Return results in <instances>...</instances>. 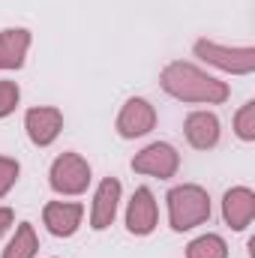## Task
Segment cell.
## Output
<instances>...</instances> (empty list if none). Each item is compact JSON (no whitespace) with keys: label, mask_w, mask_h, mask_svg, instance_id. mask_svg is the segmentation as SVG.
<instances>
[{"label":"cell","mask_w":255,"mask_h":258,"mask_svg":"<svg viewBox=\"0 0 255 258\" xmlns=\"http://www.w3.org/2000/svg\"><path fill=\"white\" fill-rule=\"evenodd\" d=\"M24 129L36 147H48V144H54V138L63 129V114H60V108L36 105L24 114Z\"/></svg>","instance_id":"cell-6"},{"label":"cell","mask_w":255,"mask_h":258,"mask_svg":"<svg viewBox=\"0 0 255 258\" xmlns=\"http://www.w3.org/2000/svg\"><path fill=\"white\" fill-rule=\"evenodd\" d=\"M12 219H15V213H12L9 207H0V237L6 234V228L12 225Z\"/></svg>","instance_id":"cell-19"},{"label":"cell","mask_w":255,"mask_h":258,"mask_svg":"<svg viewBox=\"0 0 255 258\" xmlns=\"http://www.w3.org/2000/svg\"><path fill=\"white\" fill-rule=\"evenodd\" d=\"M222 216L234 231H243L255 216V192L249 186H234L222 195Z\"/></svg>","instance_id":"cell-11"},{"label":"cell","mask_w":255,"mask_h":258,"mask_svg":"<svg viewBox=\"0 0 255 258\" xmlns=\"http://www.w3.org/2000/svg\"><path fill=\"white\" fill-rule=\"evenodd\" d=\"M153 126H156L153 105L147 99H141V96L126 99V105L117 114V132H120V138H141V135H147Z\"/></svg>","instance_id":"cell-7"},{"label":"cell","mask_w":255,"mask_h":258,"mask_svg":"<svg viewBox=\"0 0 255 258\" xmlns=\"http://www.w3.org/2000/svg\"><path fill=\"white\" fill-rule=\"evenodd\" d=\"M234 132L243 141H255V102L249 99L237 114H234Z\"/></svg>","instance_id":"cell-16"},{"label":"cell","mask_w":255,"mask_h":258,"mask_svg":"<svg viewBox=\"0 0 255 258\" xmlns=\"http://www.w3.org/2000/svg\"><path fill=\"white\" fill-rule=\"evenodd\" d=\"M30 48V30L6 27L0 30V69H18Z\"/></svg>","instance_id":"cell-13"},{"label":"cell","mask_w":255,"mask_h":258,"mask_svg":"<svg viewBox=\"0 0 255 258\" xmlns=\"http://www.w3.org/2000/svg\"><path fill=\"white\" fill-rule=\"evenodd\" d=\"M156 219H159V210H156V201H153V192L147 186H138L132 201L126 207V228L132 234L144 237L156 228Z\"/></svg>","instance_id":"cell-8"},{"label":"cell","mask_w":255,"mask_h":258,"mask_svg":"<svg viewBox=\"0 0 255 258\" xmlns=\"http://www.w3.org/2000/svg\"><path fill=\"white\" fill-rule=\"evenodd\" d=\"M81 216H84V207L75 201H51L42 210V222L54 237H72L81 225Z\"/></svg>","instance_id":"cell-9"},{"label":"cell","mask_w":255,"mask_h":258,"mask_svg":"<svg viewBox=\"0 0 255 258\" xmlns=\"http://www.w3.org/2000/svg\"><path fill=\"white\" fill-rule=\"evenodd\" d=\"M18 171H21V165H18L15 159H9V156H0V198H3V195L15 186V180H18Z\"/></svg>","instance_id":"cell-18"},{"label":"cell","mask_w":255,"mask_h":258,"mask_svg":"<svg viewBox=\"0 0 255 258\" xmlns=\"http://www.w3.org/2000/svg\"><path fill=\"white\" fill-rule=\"evenodd\" d=\"M18 99H21V90H18V84L3 78V81H0V117L12 114V111H15V105H18Z\"/></svg>","instance_id":"cell-17"},{"label":"cell","mask_w":255,"mask_h":258,"mask_svg":"<svg viewBox=\"0 0 255 258\" xmlns=\"http://www.w3.org/2000/svg\"><path fill=\"white\" fill-rule=\"evenodd\" d=\"M39 249V240H36V231L30 222H21L9 240V246L3 249V258H33Z\"/></svg>","instance_id":"cell-14"},{"label":"cell","mask_w":255,"mask_h":258,"mask_svg":"<svg viewBox=\"0 0 255 258\" xmlns=\"http://www.w3.org/2000/svg\"><path fill=\"white\" fill-rule=\"evenodd\" d=\"M168 201V222L174 231H189L210 219V195L195 183H180L165 195Z\"/></svg>","instance_id":"cell-2"},{"label":"cell","mask_w":255,"mask_h":258,"mask_svg":"<svg viewBox=\"0 0 255 258\" xmlns=\"http://www.w3.org/2000/svg\"><path fill=\"white\" fill-rule=\"evenodd\" d=\"M117 201H120V180L117 177H105L96 186V195H93L90 228H96V231L108 228L114 222V216H117Z\"/></svg>","instance_id":"cell-10"},{"label":"cell","mask_w":255,"mask_h":258,"mask_svg":"<svg viewBox=\"0 0 255 258\" xmlns=\"http://www.w3.org/2000/svg\"><path fill=\"white\" fill-rule=\"evenodd\" d=\"M177 168H180V153H177L171 144H165V141L147 144V147H144L141 153H135V159H132V171L150 174V177H159V180L174 177Z\"/></svg>","instance_id":"cell-5"},{"label":"cell","mask_w":255,"mask_h":258,"mask_svg":"<svg viewBox=\"0 0 255 258\" xmlns=\"http://www.w3.org/2000/svg\"><path fill=\"white\" fill-rule=\"evenodd\" d=\"M48 183H51L54 192L60 195H81L90 186V165H87V159L78 156V153H60L51 162Z\"/></svg>","instance_id":"cell-3"},{"label":"cell","mask_w":255,"mask_h":258,"mask_svg":"<svg viewBox=\"0 0 255 258\" xmlns=\"http://www.w3.org/2000/svg\"><path fill=\"white\" fill-rule=\"evenodd\" d=\"M162 90L180 102H207V105H222L228 99V84L201 72L198 66L174 60L162 69Z\"/></svg>","instance_id":"cell-1"},{"label":"cell","mask_w":255,"mask_h":258,"mask_svg":"<svg viewBox=\"0 0 255 258\" xmlns=\"http://www.w3.org/2000/svg\"><path fill=\"white\" fill-rule=\"evenodd\" d=\"M192 51H195V57H201L204 63L216 66V69H222V72L249 75V72L255 69V48L252 45H243V48H225V45H216V42L198 39Z\"/></svg>","instance_id":"cell-4"},{"label":"cell","mask_w":255,"mask_h":258,"mask_svg":"<svg viewBox=\"0 0 255 258\" xmlns=\"http://www.w3.org/2000/svg\"><path fill=\"white\" fill-rule=\"evenodd\" d=\"M186 258H228V246L219 234H201L186 246Z\"/></svg>","instance_id":"cell-15"},{"label":"cell","mask_w":255,"mask_h":258,"mask_svg":"<svg viewBox=\"0 0 255 258\" xmlns=\"http://www.w3.org/2000/svg\"><path fill=\"white\" fill-rule=\"evenodd\" d=\"M186 141H189L195 150H210V147H216V141H219V117L216 114H210V111H192L189 117H186Z\"/></svg>","instance_id":"cell-12"}]
</instances>
